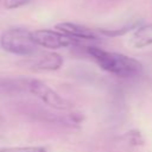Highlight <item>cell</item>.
<instances>
[{"mask_svg":"<svg viewBox=\"0 0 152 152\" xmlns=\"http://www.w3.org/2000/svg\"><path fill=\"white\" fill-rule=\"evenodd\" d=\"M0 94H5V88H4L2 78H0Z\"/></svg>","mask_w":152,"mask_h":152,"instance_id":"10","label":"cell"},{"mask_svg":"<svg viewBox=\"0 0 152 152\" xmlns=\"http://www.w3.org/2000/svg\"><path fill=\"white\" fill-rule=\"evenodd\" d=\"M0 46L6 52L17 56H31L38 48L32 32L23 27H13L5 31L0 37Z\"/></svg>","mask_w":152,"mask_h":152,"instance_id":"3","label":"cell"},{"mask_svg":"<svg viewBox=\"0 0 152 152\" xmlns=\"http://www.w3.org/2000/svg\"><path fill=\"white\" fill-rule=\"evenodd\" d=\"M0 152H46V150L40 146H21V147L0 148Z\"/></svg>","mask_w":152,"mask_h":152,"instance_id":"8","label":"cell"},{"mask_svg":"<svg viewBox=\"0 0 152 152\" xmlns=\"http://www.w3.org/2000/svg\"><path fill=\"white\" fill-rule=\"evenodd\" d=\"M87 53L102 70L119 77H132L139 75L142 70V64L138 59L119 52L106 51L97 46H87Z\"/></svg>","mask_w":152,"mask_h":152,"instance_id":"1","label":"cell"},{"mask_svg":"<svg viewBox=\"0 0 152 152\" xmlns=\"http://www.w3.org/2000/svg\"><path fill=\"white\" fill-rule=\"evenodd\" d=\"M55 28L69 37H71L75 40H97L99 36L96 34L95 31L83 26V25H78L75 23H70V21H64V23H58L56 24Z\"/></svg>","mask_w":152,"mask_h":152,"instance_id":"5","label":"cell"},{"mask_svg":"<svg viewBox=\"0 0 152 152\" xmlns=\"http://www.w3.org/2000/svg\"><path fill=\"white\" fill-rule=\"evenodd\" d=\"M17 83L19 93H30L55 109H68L70 107L65 99H63L58 93L40 80L31 77H17Z\"/></svg>","mask_w":152,"mask_h":152,"instance_id":"2","label":"cell"},{"mask_svg":"<svg viewBox=\"0 0 152 152\" xmlns=\"http://www.w3.org/2000/svg\"><path fill=\"white\" fill-rule=\"evenodd\" d=\"M129 43L137 49L152 45V24L139 26L131 36Z\"/></svg>","mask_w":152,"mask_h":152,"instance_id":"7","label":"cell"},{"mask_svg":"<svg viewBox=\"0 0 152 152\" xmlns=\"http://www.w3.org/2000/svg\"><path fill=\"white\" fill-rule=\"evenodd\" d=\"M0 145H1V139H0ZM0 148H1V146H0Z\"/></svg>","mask_w":152,"mask_h":152,"instance_id":"12","label":"cell"},{"mask_svg":"<svg viewBox=\"0 0 152 152\" xmlns=\"http://www.w3.org/2000/svg\"><path fill=\"white\" fill-rule=\"evenodd\" d=\"M30 2L31 0H0V5L6 10H15Z\"/></svg>","mask_w":152,"mask_h":152,"instance_id":"9","label":"cell"},{"mask_svg":"<svg viewBox=\"0 0 152 152\" xmlns=\"http://www.w3.org/2000/svg\"><path fill=\"white\" fill-rule=\"evenodd\" d=\"M32 34H33V39L38 46H43L49 50L68 48V46L77 43V40L72 39L71 37H69L57 30L53 31V30L42 28V30L33 31Z\"/></svg>","mask_w":152,"mask_h":152,"instance_id":"4","label":"cell"},{"mask_svg":"<svg viewBox=\"0 0 152 152\" xmlns=\"http://www.w3.org/2000/svg\"><path fill=\"white\" fill-rule=\"evenodd\" d=\"M63 64V58L59 53L56 52H45L39 56L38 59H36L32 63L33 70L39 71H55L58 70Z\"/></svg>","mask_w":152,"mask_h":152,"instance_id":"6","label":"cell"},{"mask_svg":"<svg viewBox=\"0 0 152 152\" xmlns=\"http://www.w3.org/2000/svg\"><path fill=\"white\" fill-rule=\"evenodd\" d=\"M4 124H5V120H4V118L0 115V128L4 126Z\"/></svg>","mask_w":152,"mask_h":152,"instance_id":"11","label":"cell"}]
</instances>
